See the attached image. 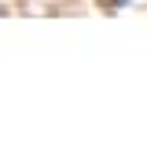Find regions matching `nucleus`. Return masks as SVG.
<instances>
[{
	"label": "nucleus",
	"mask_w": 147,
	"mask_h": 147,
	"mask_svg": "<svg viewBox=\"0 0 147 147\" xmlns=\"http://www.w3.org/2000/svg\"><path fill=\"white\" fill-rule=\"evenodd\" d=\"M114 4H118V7H121V4H129V0H114Z\"/></svg>",
	"instance_id": "f257e3e1"
}]
</instances>
